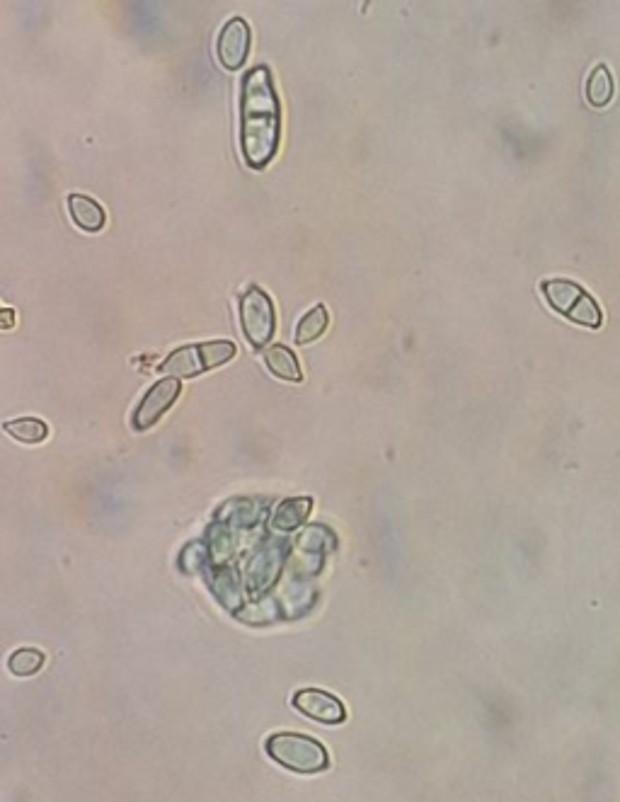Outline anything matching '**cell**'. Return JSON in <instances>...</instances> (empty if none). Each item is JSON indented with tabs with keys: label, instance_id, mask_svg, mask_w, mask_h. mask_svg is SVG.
Masks as SVG:
<instances>
[{
	"label": "cell",
	"instance_id": "obj_1",
	"mask_svg": "<svg viewBox=\"0 0 620 802\" xmlns=\"http://www.w3.org/2000/svg\"><path fill=\"white\" fill-rule=\"evenodd\" d=\"M281 141V105L272 71L255 66L240 88V151L252 170H264L277 158Z\"/></svg>",
	"mask_w": 620,
	"mask_h": 802
},
{
	"label": "cell",
	"instance_id": "obj_2",
	"mask_svg": "<svg viewBox=\"0 0 620 802\" xmlns=\"http://www.w3.org/2000/svg\"><path fill=\"white\" fill-rule=\"evenodd\" d=\"M264 752L281 769L294 773H320L330 766V756L323 744L301 732H277L267 737Z\"/></svg>",
	"mask_w": 620,
	"mask_h": 802
},
{
	"label": "cell",
	"instance_id": "obj_3",
	"mask_svg": "<svg viewBox=\"0 0 620 802\" xmlns=\"http://www.w3.org/2000/svg\"><path fill=\"white\" fill-rule=\"evenodd\" d=\"M541 291L548 301V306L553 308L555 313L565 315L567 320L572 323L582 325V328H601L604 323V313H601V306L596 303L594 296L584 289L582 284L572 282V279H545L541 284Z\"/></svg>",
	"mask_w": 620,
	"mask_h": 802
},
{
	"label": "cell",
	"instance_id": "obj_4",
	"mask_svg": "<svg viewBox=\"0 0 620 802\" xmlns=\"http://www.w3.org/2000/svg\"><path fill=\"white\" fill-rule=\"evenodd\" d=\"M238 354V347L231 340H211L197 342V345H185L165 357L160 364V374L170 378H194L202 376L204 371L218 369L228 364Z\"/></svg>",
	"mask_w": 620,
	"mask_h": 802
},
{
	"label": "cell",
	"instance_id": "obj_5",
	"mask_svg": "<svg viewBox=\"0 0 620 802\" xmlns=\"http://www.w3.org/2000/svg\"><path fill=\"white\" fill-rule=\"evenodd\" d=\"M240 328H243L245 340L255 349L269 347L277 332V308H274L272 296L260 286H250L240 296Z\"/></svg>",
	"mask_w": 620,
	"mask_h": 802
},
{
	"label": "cell",
	"instance_id": "obj_6",
	"mask_svg": "<svg viewBox=\"0 0 620 802\" xmlns=\"http://www.w3.org/2000/svg\"><path fill=\"white\" fill-rule=\"evenodd\" d=\"M182 393V383L180 378H160L158 383H153L148 388V393L143 395V400L139 403V408L134 412V420H131V427L136 432H148V429L155 427V422L168 412L172 405L177 403Z\"/></svg>",
	"mask_w": 620,
	"mask_h": 802
},
{
	"label": "cell",
	"instance_id": "obj_7",
	"mask_svg": "<svg viewBox=\"0 0 620 802\" xmlns=\"http://www.w3.org/2000/svg\"><path fill=\"white\" fill-rule=\"evenodd\" d=\"M252 47V30L243 17H231L223 25L216 42V56L226 71H238L248 63Z\"/></svg>",
	"mask_w": 620,
	"mask_h": 802
},
{
	"label": "cell",
	"instance_id": "obj_8",
	"mask_svg": "<svg viewBox=\"0 0 620 802\" xmlns=\"http://www.w3.org/2000/svg\"><path fill=\"white\" fill-rule=\"evenodd\" d=\"M294 708L298 713L306 715V718L323 725H340L347 720V710H344L340 698L320 689L298 691L294 696Z\"/></svg>",
	"mask_w": 620,
	"mask_h": 802
},
{
	"label": "cell",
	"instance_id": "obj_9",
	"mask_svg": "<svg viewBox=\"0 0 620 802\" xmlns=\"http://www.w3.org/2000/svg\"><path fill=\"white\" fill-rule=\"evenodd\" d=\"M68 214L73 223L88 233H100L107 223V214L100 202H95L88 194H71L68 197Z\"/></svg>",
	"mask_w": 620,
	"mask_h": 802
},
{
	"label": "cell",
	"instance_id": "obj_10",
	"mask_svg": "<svg viewBox=\"0 0 620 802\" xmlns=\"http://www.w3.org/2000/svg\"><path fill=\"white\" fill-rule=\"evenodd\" d=\"M262 359H264V366H267L274 376L281 378V381H291V383L303 381V371H301V364H298V357L286 345L264 347Z\"/></svg>",
	"mask_w": 620,
	"mask_h": 802
},
{
	"label": "cell",
	"instance_id": "obj_11",
	"mask_svg": "<svg viewBox=\"0 0 620 802\" xmlns=\"http://www.w3.org/2000/svg\"><path fill=\"white\" fill-rule=\"evenodd\" d=\"M310 509H313V500L310 497H291V500H284L279 504L274 517L269 519V526L274 531H294L306 521Z\"/></svg>",
	"mask_w": 620,
	"mask_h": 802
},
{
	"label": "cell",
	"instance_id": "obj_12",
	"mask_svg": "<svg viewBox=\"0 0 620 802\" xmlns=\"http://www.w3.org/2000/svg\"><path fill=\"white\" fill-rule=\"evenodd\" d=\"M327 325H330V313H327L323 303H318V306L310 308V311L298 320L296 345H310V342H315L318 337H323Z\"/></svg>",
	"mask_w": 620,
	"mask_h": 802
},
{
	"label": "cell",
	"instance_id": "obj_13",
	"mask_svg": "<svg viewBox=\"0 0 620 802\" xmlns=\"http://www.w3.org/2000/svg\"><path fill=\"white\" fill-rule=\"evenodd\" d=\"M10 437L22 441V444H42L49 437L47 422L39 417H17V420H8L3 425Z\"/></svg>",
	"mask_w": 620,
	"mask_h": 802
},
{
	"label": "cell",
	"instance_id": "obj_14",
	"mask_svg": "<svg viewBox=\"0 0 620 802\" xmlns=\"http://www.w3.org/2000/svg\"><path fill=\"white\" fill-rule=\"evenodd\" d=\"M613 93H616V85H613V76L608 71V66L599 63L594 71L589 73L587 78V100L591 107H606L611 102Z\"/></svg>",
	"mask_w": 620,
	"mask_h": 802
},
{
	"label": "cell",
	"instance_id": "obj_15",
	"mask_svg": "<svg viewBox=\"0 0 620 802\" xmlns=\"http://www.w3.org/2000/svg\"><path fill=\"white\" fill-rule=\"evenodd\" d=\"M8 667L15 677H32L44 667V652L37 647H20L10 655Z\"/></svg>",
	"mask_w": 620,
	"mask_h": 802
},
{
	"label": "cell",
	"instance_id": "obj_16",
	"mask_svg": "<svg viewBox=\"0 0 620 802\" xmlns=\"http://www.w3.org/2000/svg\"><path fill=\"white\" fill-rule=\"evenodd\" d=\"M15 325V313L10 308H3V328L10 330Z\"/></svg>",
	"mask_w": 620,
	"mask_h": 802
}]
</instances>
